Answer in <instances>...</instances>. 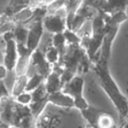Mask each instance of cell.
<instances>
[{"label": "cell", "instance_id": "obj_11", "mask_svg": "<svg viewBox=\"0 0 128 128\" xmlns=\"http://www.w3.org/2000/svg\"><path fill=\"white\" fill-rule=\"evenodd\" d=\"M31 18H32V9L29 7V5L27 7H24L23 9H21L20 11H18L17 13H15L14 15L11 16V20L13 21V23L15 25L28 24L30 22Z\"/></svg>", "mask_w": 128, "mask_h": 128}, {"label": "cell", "instance_id": "obj_6", "mask_svg": "<svg viewBox=\"0 0 128 128\" xmlns=\"http://www.w3.org/2000/svg\"><path fill=\"white\" fill-rule=\"evenodd\" d=\"M30 65L35 67L36 73L42 76L44 79L52 72V66L45 59L44 53L40 48L34 50L30 55Z\"/></svg>", "mask_w": 128, "mask_h": 128}, {"label": "cell", "instance_id": "obj_1", "mask_svg": "<svg viewBox=\"0 0 128 128\" xmlns=\"http://www.w3.org/2000/svg\"><path fill=\"white\" fill-rule=\"evenodd\" d=\"M92 65H93V70L96 72L98 76L99 84L101 88L113 103L115 109L119 114V118H121L122 120H125L128 113L127 98L121 92L119 86L113 79L109 70L108 61H105L99 58Z\"/></svg>", "mask_w": 128, "mask_h": 128}, {"label": "cell", "instance_id": "obj_21", "mask_svg": "<svg viewBox=\"0 0 128 128\" xmlns=\"http://www.w3.org/2000/svg\"><path fill=\"white\" fill-rule=\"evenodd\" d=\"M63 36L66 41V45H80L81 44V38L79 35L71 30L65 29L63 31Z\"/></svg>", "mask_w": 128, "mask_h": 128}, {"label": "cell", "instance_id": "obj_12", "mask_svg": "<svg viewBox=\"0 0 128 128\" xmlns=\"http://www.w3.org/2000/svg\"><path fill=\"white\" fill-rule=\"evenodd\" d=\"M80 112H81L82 117L86 120V122L96 128L97 119H98V117H99L104 111L98 110V109H96V108H94V107H91V106L89 105V107H88L87 109H85V110H83V111H80Z\"/></svg>", "mask_w": 128, "mask_h": 128}, {"label": "cell", "instance_id": "obj_26", "mask_svg": "<svg viewBox=\"0 0 128 128\" xmlns=\"http://www.w3.org/2000/svg\"><path fill=\"white\" fill-rule=\"evenodd\" d=\"M85 128H95V127H93L92 125H90V124L86 123V125H85Z\"/></svg>", "mask_w": 128, "mask_h": 128}, {"label": "cell", "instance_id": "obj_22", "mask_svg": "<svg viewBox=\"0 0 128 128\" xmlns=\"http://www.w3.org/2000/svg\"><path fill=\"white\" fill-rule=\"evenodd\" d=\"M13 100L17 104H19L21 106H28L31 103V100H32L31 93H29V92H23L20 95H18L17 97L13 98Z\"/></svg>", "mask_w": 128, "mask_h": 128}, {"label": "cell", "instance_id": "obj_2", "mask_svg": "<svg viewBox=\"0 0 128 128\" xmlns=\"http://www.w3.org/2000/svg\"><path fill=\"white\" fill-rule=\"evenodd\" d=\"M31 97L32 100L31 103L28 105V108L34 119L37 120L42 115L48 104V94L45 91L44 83H42L37 89L31 92Z\"/></svg>", "mask_w": 128, "mask_h": 128}, {"label": "cell", "instance_id": "obj_9", "mask_svg": "<svg viewBox=\"0 0 128 128\" xmlns=\"http://www.w3.org/2000/svg\"><path fill=\"white\" fill-rule=\"evenodd\" d=\"M48 103L61 108H73V98L62 90L48 95Z\"/></svg>", "mask_w": 128, "mask_h": 128}, {"label": "cell", "instance_id": "obj_4", "mask_svg": "<svg viewBox=\"0 0 128 128\" xmlns=\"http://www.w3.org/2000/svg\"><path fill=\"white\" fill-rule=\"evenodd\" d=\"M62 12H65V10ZM60 13L61 12L56 14H47L42 20L43 29H45L47 32H49L52 35L63 33V31L66 29L65 16H63Z\"/></svg>", "mask_w": 128, "mask_h": 128}, {"label": "cell", "instance_id": "obj_14", "mask_svg": "<svg viewBox=\"0 0 128 128\" xmlns=\"http://www.w3.org/2000/svg\"><path fill=\"white\" fill-rule=\"evenodd\" d=\"M12 35L17 45H25L28 35V28L24 25H15Z\"/></svg>", "mask_w": 128, "mask_h": 128}, {"label": "cell", "instance_id": "obj_24", "mask_svg": "<svg viewBox=\"0 0 128 128\" xmlns=\"http://www.w3.org/2000/svg\"><path fill=\"white\" fill-rule=\"evenodd\" d=\"M7 69L5 68V66L3 64H0V80H4L7 76Z\"/></svg>", "mask_w": 128, "mask_h": 128}, {"label": "cell", "instance_id": "obj_25", "mask_svg": "<svg viewBox=\"0 0 128 128\" xmlns=\"http://www.w3.org/2000/svg\"><path fill=\"white\" fill-rule=\"evenodd\" d=\"M5 15V7H0V17Z\"/></svg>", "mask_w": 128, "mask_h": 128}, {"label": "cell", "instance_id": "obj_20", "mask_svg": "<svg viewBox=\"0 0 128 128\" xmlns=\"http://www.w3.org/2000/svg\"><path fill=\"white\" fill-rule=\"evenodd\" d=\"M66 1H49L46 4L47 14H56L64 11Z\"/></svg>", "mask_w": 128, "mask_h": 128}, {"label": "cell", "instance_id": "obj_7", "mask_svg": "<svg viewBox=\"0 0 128 128\" xmlns=\"http://www.w3.org/2000/svg\"><path fill=\"white\" fill-rule=\"evenodd\" d=\"M18 58L13 69L15 73V77L26 75L29 67H30V55L31 52L26 48L25 45H17Z\"/></svg>", "mask_w": 128, "mask_h": 128}, {"label": "cell", "instance_id": "obj_5", "mask_svg": "<svg viewBox=\"0 0 128 128\" xmlns=\"http://www.w3.org/2000/svg\"><path fill=\"white\" fill-rule=\"evenodd\" d=\"M43 32L44 29H43L42 21H35L30 23L25 46L31 53L39 47L43 37Z\"/></svg>", "mask_w": 128, "mask_h": 128}, {"label": "cell", "instance_id": "obj_17", "mask_svg": "<svg viewBox=\"0 0 128 128\" xmlns=\"http://www.w3.org/2000/svg\"><path fill=\"white\" fill-rule=\"evenodd\" d=\"M44 80L45 79L42 76H40L37 73H34L33 76L28 78V80H27V84H26V87H25V92H29V93L33 92L42 83H44Z\"/></svg>", "mask_w": 128, "mask_h": 128}, {"label": "cell", "instance_id": "obj_15", "mask_svg": "<svg viewBox=\"0 0 128 128\" xmlns=\"http://www.w3.org/2000/svg\"><path fill=\"white\" fill-rule=\"evenodd\" d=\"M51 45L59 52V55L61 58L65 52V49H66V41H65V38L63 36V33L52 35Z\"/></svg>", "mask_w": 128, "mask_h": 128}, {"label": "cell", "instance_id": "obj_8", "mask_svg": "<svg viewBox=\"0 0 128 128\" xmlns=\"http://www.w3.org/2000/svg\"><path fill=\"white\" fill-rule=\"evenodd\" d=\"M83 88H84V79L82 75H75L62 87V91L69 96L75 99L83 97Z\"/></svg>", "mask_w": 128, "mask_h": 128}, {"label": "cell", "instance_id": "obj_23", "mask_svg": "<svg viewBox=\"0 0 128 128\" xmlns=\"http://www.w3.org/2000/svg\"><path fill=\"white\" fill-rule=\"evenodd\" d=\"M10 97V94L3 82V80H0V100L4 99V98H8Z\"/></svg>", "mask_w": 128, "mask_h": 128}, {"label": "cell", "instance_id": "obj_19", "mask_svg": "<svg viewBox=\"0 0 128 128\" xmlns=\"http://www.w3.org/2000/svg\"><path fill=\"white\" fill-rule=\"evenodd\" d=\"M89 20L86 17H84L83 15H81V14H79V13L76 12V14H75V16H74V18H73V20L71 22V25H70V29L69 30H71V31H73L75 33H78V32H80V30L82 29V27Z\"/></svg>", "mask_w": 128, "mask_h": 128}, {"label": "cell", "instance_id": "obj_10", "mask_svg": "<svg viewBox=\"0 0 128 128\" xmlns=\"http://www.w3.org/2000/svg\"><path fill=\"white\" fill-rule=\"evenodd\" d=\"M44 88L48 95L60 91L62 89L61 75L58 72L52 71L44 80Z\"/></svg>", "mask_w": 128, "mask_h": 128}, {"label": "cell", "instance_id": "obj_3", "mask_svg": "<svg viewBox=\"0 0 128 128\" xmlns=\"http://www.w3.org/2000/svg\"><path fill=\"white\" fill-rule=\"evenodd\" d=\"M4 39V52H3V65L7 69V71H13L17 58H18V52H17V44L15 40L13 39L12 32H8L3 35Z\"/></svg>", "mask_w": 128, "mask_h": 128}, {"label": "cell", "instance_id": "obj_18", "mask_svg": "<svg viewBox=\"0 0 128 128\" xmlns=\"http://www.w3.org/2000/svg\"><path fill=\"white\" fill-rule=\"evenodd\" d=\"M43 53H44L45 59L47 60V62L51 66H54V65L58 64V62L60 60V55H59V52L52 45H50L49 47H47L46 50L43 51Z\"/></svg>", "mask_w": 128, "mask_h": 128}, {"label": "cell", "instance_id": "obj_13", "mask_svg": "<svg viewBox=\"0 0 128 128\" xmlns=\"http://www.w3.org/2000/svg\"><path fill=\"white\" fill-rule=\"evenodd\" d=\"M27 80H28L27 75L15 77V80H14V83H13V86H12V90H11V94H10L11 98H15L18 95H20L21 93L25 92V87H26V84H27Z\"/></svg>", "mask_w": 128, "mask_h": 128}, {"label": "cell", "instance_id": "obj_16", "mask_svg": "<svg viewBox=\"0 0 128 128\" xmlns=\"http://www.w3.org/2000/svg\"><path fill=\"white\" fill-rule=\"evenodd\" d=\"M114 127H115V121L110 114L103 112L98 117L96 128H114Z\"/></svg>", "mask_w": 128, "mask_h": 128}]
</instances>
